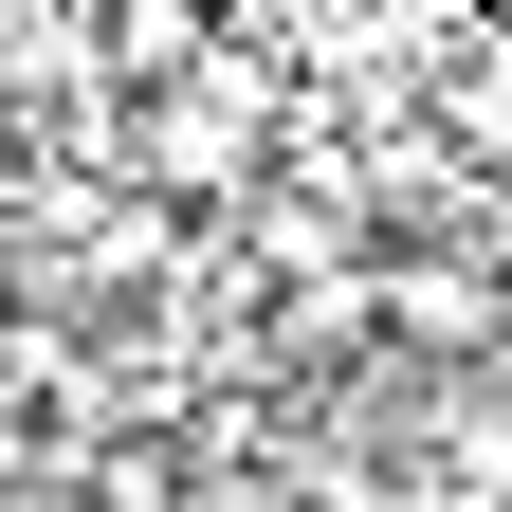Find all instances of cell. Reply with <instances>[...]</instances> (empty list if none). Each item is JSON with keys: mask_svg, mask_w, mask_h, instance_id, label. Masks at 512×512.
Wrapping results in <instances>:
<instances>
[{"mask_svg": "<svg viewBox=\"0 0 512 512\" xmlns=\"http://www.w3.org/2000/svg\"><path fill=\"white\" fill-rule=\"evenodd\" d=\"M0 512H92V494H74V458H37V476H0Z\"/></svg>", "mask_w": 512, "mask_h": 512, "instance_id": "obj_4", "label": "cell"}, {"mask_svg": "<svg viewBox=\"0 0 512 512\" xmlns=\"http://www.w3.org/2000/svg\"><path fill=\"white\" fill-rule=\"evenodd\" d=\"M92 512H183V458H74Z\"/></svg>", "mask_w": 512, "mask_h": 512, "instance_id": "obj_3", "label": "cell"}, {"mask_svg": "<svg viewBox=\"0 0 512 512\" xmlns=\"http://www.w3.org/2000/svg\"><path fill=\"white\" fill-rule=\"evenodd\" d=\"M384 311H403L421 348H494V293L458 275V256H403V275H384Z\"/></svg>", "mask_w": 512, "mask_h": 512, "instance_id": "obj_2", "label": "cell"}, {"mask_svg": "<svg viewBox=\"0 0 512 512\" xmlns=\"http://www.w3.org/2000/svg\"><path fill=\"white\" fill-rule=\"evenodd\" d=\"M256 128H275V92H256V55H165V92L128 110V165H147L165 202H220V183L256 165Z\"/></svg>", "mask_w": 512, "mask_h": 512, "instance_id": "obj_1", "label": "cell"}]
</instances>
